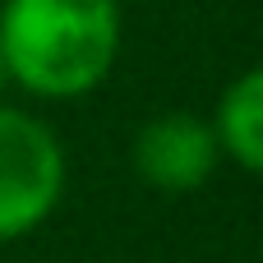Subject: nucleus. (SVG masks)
<instances>
[{"label": "nucleus", "instance_id": "obj_1", "mask_svg": "<svg viewBox=\"0 0 263 263\" xmlns=\"http://www.w3.org/2000/svg\"><path fill=\"white\" fill-rule=\"evenodd\" d=\"M0 55L18 88L69 102L92 92L120 55L116 0H5Z\"/></svg>", "mask_w": 263, "mask_h": 263}, {"label": "nucleus", "instance_id": "obj_2", "mask_svg": "<svg viewBox=\"0 0 263 263\" xmlns=\"http://www.w3.org/2000/svg\"><path fill=\"white\" fill-rule=\"evenodd\" d=\"M65 194V153L28 111L0 106V240L37 231Z\"/></svg>", "mask_w": 263, "mask_h": 263}, {"label": "nucleus", "instance_id": "obj_3", "mask_svg": "<svg viewBox=\"0 0 263 263\" xmlns=\"http://www.w3.org/2000/svg\"><path fill=\"white\" fill-rule=\"evenodd\" d=\"M222 162V143L217 129L190 111H171L157 116L139 129L134 139V171L148 190L162 194H190L199 190Z\"/></svg>", "mask_w": 263, "mask_h": 263}, {"label": "nucleus", "instance_id": "obj_4", "mask_svg": "<svg viewBox=\"0 0 263 263\" xmlns=\"http://www.w3.org/2000/svg\"><path fill=\"white\" fill-rule=\"evenodd\" d=\"M217 143L231 162H240L245 171L263 176V65L245 69L217 102L213 116Z\"/></svg>", "mask_w": 263, "mask_h": 263}, {"label": "nucleus", "instance_id": "obj_5", "mask_svg": "<svg viewBox=\"0 0 263 263\" xmlns=\"http://www.w3.org/2000/svg\"><path fill=\"white\" fill-rule=\"evenodd\" d=\"M9 83V69H5V55H0V88Z\"/></svg>", "mask_w": 263, "mask_h": 263}]
</instances>
